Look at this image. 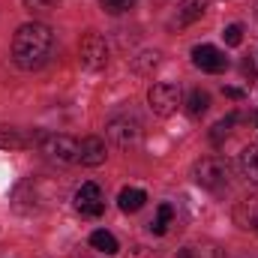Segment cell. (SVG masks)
<instances>
[{"label":"cell","instance_id":"obj_24","mask_svg":"<svg viewBox=\"0 0 258 258\" xmlns=\"http://www.w3.org/2000/svg\"><path fill=\"white\" fill-rule=\"evenodd\" d=\"M240 69H243V75L255 78V63H252V60H243V66H240Z\"/></svg>","mask_w":258,"mask_h":258},{"label":"cell","instance_id":"obj_25","mask_svg":"<svg viewBox=\"0 0 258 258\" xmlns=\"http://www.w3.org/2000/svg\"><path fill=\"white\" fill-rule=\"evenodd\" d=\"M177 258H192V249H180V252H177Z\"/></svg>","mask_w":258,"mask_h":258},{"label":"cell","instance_id":"obj_15","mask_svg":"<svg viewBox=\"0 0 258 258\" xmlns=\"http://www.w3.org/2000/svg\"><path fill=\"white\" fill-rule=\"evenodd\" d=\"M207 108H210V93H207V90H192L189 99H186V111H189V117H201V114H207Z\"/></svg>","mask_w":258,"mask_h":258},{"label":"cell","instance_id":"obj_16","mask_svg":"<svg viewBox=\"0 0 258 258\" xmlns=\"http://www.w3.org/2000/svg\"><path fill=\"white\" fill-rule=\"evenodd\" d=\"M132 66H135V72H141V75L153 72V69L159 66V51H144V54H138Z\"/></svg>","mask_w":258,"mask_h":258},{"label":"cell","instance_id":"obj_21","mask_svg":"<svg viewBox=\"0 0 258 258\" xmlns=\"http://www.w3.org/2000/svg\"><path fill=\"white\" fill-rule=\"evenodd\" d=\"M171 219H174V207H171V204H159V216H156V222H162V225L168 228Z\"/></svg>","mask_w":258,"mask_h":258},{"label":"cell","instance_id":"obj_6","mask_svg":"<svg viewBox=\"0 0 258 258\" xmlns=\"http://www.w3.org/2000/svg\"><path fill=\"white\" fill-rule=\"evenodd\" d=\"M105 132H108V141H111L117 150H126V147H132V144L138 141V135H141V123H138L135 117L123 114V117H111L108 126H105Z\"/></svg>","mask_w":258,"mask_h":258},{"label":"cell","instance_id":"obj_7","mask_svg":"<svg viewBox=\"0 0 258 258\" xmlns=\"http://www.w3.org/2000/svg\"><path fill=\"white\" fill-rule=\"evenodd\" d=\"M75 210L81 216H102L105 201H102V189L96 183H81L75 192Z\"/></svg>","mask_w":258,"mask_h":258},{"label":"cell","instance_id":"obj_8","mask_svg":"<svg viewBox=\"0 0 258 258\" xmlns=\"http://www.w3.org/2000/svg\"><path fill=\"white\" fill-rule=\"evenodd\" d=\"M192 63L201 69V72H225L228 69V57L225 51H219L216 45H195L192 48Z\"/></svg>","mask_w":258,"mask_h":258},{"label":"cell","instance_id":"obj_1","mask_svg":"<svg viewBox=\"0 0 258 258\" xmlns=\"http://www.w3.org/2000/svg\"><path fill=\"white\" fill-rule=\"evenodd\" d=\"M51 48H54V33L42 21L21 24L12 36V60L21 69H39L51 57Z\"/></svg>","mask_w":258,"mask_h":258},{"label":"cell","instance_id":"obj_3","mask_svg":"<svg viewBox=\"0 0 258 258\" xmlns=\"http://www.w3.org/2000/svg\"><path fill=\"white\" fill-rule=\"evenodd\" d=\"M192 177L195 183L204 186V189H222L228 183V162L219 159V156H204V159L195 162Z\"/></svg>","mask_w":258,"mask_h":258},{"label":"cell","instance_id":"obj_14","mask_svg":"<svg viewBox=\"0 0 258 258\" xmlns=\"http://www.w3.org/2000/svg\"><path fill=\"white\" fill-rule=\"evenodd\" d=\"M90 246L99 249V252H105V255H114V252L120 249V246H117V237H114L111 231H105V228H99V231L90 234Z\"/></svg>","mask_w":258,"mask_h":258},{"label":"cell","instance_id":"obj_17","mask_svg":"<svg viewBox=\"0 0 258 258\" xmlns=\"http://www.w3.org/2000/svg\"><path fill=\"white\" fill-rule=\"evenodd\" d=\"M0 147H6V150L24 147V138L18 135V129H12V126H0Z\"/></svg>","mask_w":258,"mask_h":258},{"label":"cell","instance_id":"obj_23","mask_svg":"<svg viewBox=\"0 0 258 258\" xmlns=\"http://www.w3.org/2000/svg\"><path fill=\"white\" fill-rule=\"evenodd\" d=\"M27 3V9H45V6H51V0H24Z\"/></svg>","mask_w":258,"mask_h":258},{"label":"cell","instance_id":"obj_13","mask_svg":"<svg viewBox=\"0 0 258 258\" xmlns=\"http://www.w3.org/2000/svg\"><path fill=\"white\" fill-rule=\"evenodd\" d=\"M204 9H207V0H183L180 9H177V21L180 24H192V21H198L204 15Z\"/></svg>","mask_w":258,"mask_h":258},{"label":"cell","instance_id":"obj_19","mask_svg":"<svg viewBox=\"0 0 258 258\" xmlns=\"http://www.w3.org/2000/svg\"><path fill=\"white\" fill-rule=\"evenodd\" d=\"M99 6L108 12V15H120V12H129L135 6V0H99Z\"/></svg>","mask_w":258,"mask_h":258},{"label":"cell","instance_id":"obj_2","mask_svg":"<svg viewBox=\"0 0 258 258\" xmlns=\"http://www.w3.org/2000/svg\"><path fill=\"white\" fill-rule=\"evenodd\" d=\"M39 153H45V159H51L57 165H72V162H78V141H72L69 135H57V132H42Z\"/></svg>","mask_w":258,"mask_h":258},{"label":"cell","instance_id":"obj_11","mask_svg":"<svg viewBox=\"0 0 258 258\" xmlns=\"http://www.w3.org/2000/svg\"><path fill=\"white\" fill-rule=\"evenodd\" d=\"M144 201H147L144 189H135V186H126V189H120V195H117V204H120L123 213H138L144 207Z\"/></svg>","mask_w":258,"mask_h":258},{"label":"cell","instance_id":"obj_20","mask_svg":"<svg viewBox=\"0 0 258 258\" xmlns=\"http://www.w3.org/2000/svg\"><path fill=\"white\" fill-rule=\"evenodd\" d=\"M222 36H225V45L237 48V45L243 42V27H240V24H228V27L222 30Z\"/></svg>","mask_w":258,"mask_h":258},{"label":"cell","instance_id":"obj_10","mask_svg":"<svg viewBox=\"0 0 258 258\" xmlns=\"http://www.w3.org/2000/svg\"><path fill=\"white\" fill-rule=\"evenodd\" d=\"M234 225L243 231H258V195H246L234 204Z\"/></svg>","mask_w":258,"mask_h":258},{"label":"cell","instance_id":"obj_18","mask_svg":"<svg viewBox=\"0 0 258 258\" xmlns=\"http://www.w3.org/2000/svg\"><path fill=\"white\" fill-rule=\"evenodd\" d=\"M234 120H237V114H228L225 120H219L216 126L210 129V141H213V144H222V141L228 138V129L234 126Z\"/></svg>","mask_w":258,"mask_h":258},{"label":"cell","instance_id":"obj_5","mask_svg":"<svg viewBox=\"0 0 258 258\" xmlns=\"http://www.w3.org/2000/svg\"><path fill=\"white\" fill-rule=\"evenodd\" d=\"M78 60L90 72L105 69V63H108V45H105V39L99 33H84L81 42H78Z\"/></svg>","mask_w":258,"mask_h":258},{"label":"cell","instance_id":"obj_12","mask_svg":"<svg viewBox=\"0 0 258 258\" xmlns=\"http://www.w3.org/2000/svg\"><path fill=\"white\" fill-rule=\"evenodd\" d=\"M240 171H243V177L249 183L258 186V144L243 147V153H240Z\"/></svg>","mask_w":258,"mask_h":258},{"label":"cell","instance_id":"obj_4","mask_svg":"<svg viewBox=\"0 0 258 258\" xmlns=\"http://www.w3.org/2000/svg\"><path fill=\"white\" fill-rule=\"evenodd\" d=\"M147 102H150L153 114L171 117V114L177 111V105H180V84H174V81H159V84H153L150 93H147Z\"/></svg>","mask_w":258,"mask_h":258},{"label":"cell","instance_id":"obj_22","mask_svg":"<svg viewBox=\"0 0 258 258\" xmlns=\"http://www.w3.org/2000/svg\"><path fill=\"white\" fill-rule=\"evenodd\" d=\"M222 93H225L228 99H234V102H237V99H243V90H240V87H222Z\"/></svg>","mask_w":258,"mask_h":258},{"label":"cell","instance_id":"obj_9","mask_svg":"<svg viewBox=\"0 0 258 258\" xmlns=\"http://www.w3.org/2000/svg\"><path fill=\"white\" fill-rule=\"evenodd\" d=\"M105 156H108V150H105V141H102L99 135H87V138L78 144V162H81V165H87V168L102 165V162H105Z\"/></svg>","mask_w":258,"mask_h":258}]
</instances>
